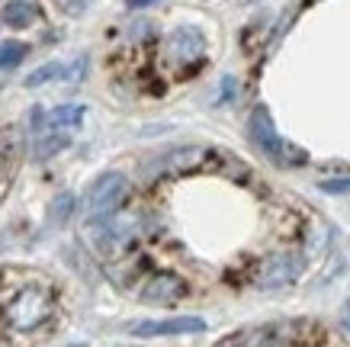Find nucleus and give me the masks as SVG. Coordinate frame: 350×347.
<instances>
[{"label": "nucleus", "instance_id": "obj_18", "mask_svg": "<svg viewBox=\"0 0 350 347\" xmlns=\"http://www.w3.org/2000/svg\"><path fill=\"white\" fill-rule=\"evenodd\" d=\"M71 347H84V344H71Z\"/></svg>", "mask_w": 350, "mask_h": 347}, {"label": "nucleus", "instance_id": "obj_14", "mask_svg": "<svg viewBox=\"0 0 350 347\" xmlns=\"http://www.w3.org/2000/svg\"><path fill=\"white\" fill-rule=\"evenodd\" d=\"M68 145V138L64 136H39L36 138V145H32V158H49V155H58L62 148Z\"/></svg>", "mask_w": 350, "mask_h": 347}, {"label": "nucleus", "instance_id": "obj_5", "mask_svg": "<svg viewBox=\"0 0 350 347\" xmlns=\"http://www.w3.org/2000/svg\"><path fill=\"white\" fill-rule=\"evenodd\" d=\"M299 270H302V257L293 251H280L264 264V270H260V286H267V290L286 286L299 277Z\"/></svg>", "mask_w": 350, "mask_h": 347}, {"label": "nucleus", "instance_id": "obj_9", "mask_svg": "<svg viewBox=\"0 0 350 347\" xmlns=\"http://www.w3.org/2000/svg\"><path fill=\"white\" fill-rule=\"evenodd\" d=\"M202 36L196 29H174L167 39V52L177 58V62H193L202 55Z\"/></svg>", "mask_w": 350, "mask_h": 347}, {"label": "nucleus", "instance_id": "obj_11", "mask_svg": "<svg viewBox=\"0 0 350 347\" xmlns=\"http://www.w3.org/2000/svg\"><path fill=\"white\" fill-rule=\"evenodd\" d=\"M84 106H77V103H64V106H55L52 113H49V126L52 129H62V126H77L81 119H84Z\"/></svg>", "mask_w": 350, "mask_h": 347}, {"label": "nucleus", "instance_id": "obj_15", "mask_svg": "<svg viewBox=\"0 0 350 347\" xmlns=\"http://www.w3.org/2000/svg\"><path fill=\"white\" fill-rule=\"evenodd\" d=\"M71 212H75V196H71V193H62L52 206V222L55 225H64V222L71 219Z\"/></svg>", "mask_w": 350, "mask_h": 347}, {"label": "nucleus", "instance_id": "obj_3", "mask_svg": "<svg viewBox=\"0 0 350 347\" xmlns=\"http://www.w3.org/2000/svg\"><path fill=\"white\" fill-rule=\"evenodd\" d=\"M49 312H52V299H49V293L29 286V290L16 293V299L7 305V322H10L13 328H20V331H29V328L42 325L45 318H49Z\"/></svg>", "mask_w": 350, "mask_h": 347}, {"label": "nucleus", "instance_id": "obj_17", "mask_svg": "<svg viewBox=\"0 0 350 347\" xmlns=\"http://www.w3.org/2000/svg\"><path fill=\"white\" fill-rule=\"evenodd\" d=\"M154 3H161V0H129L132 10H145V7H154Z\"/></svg>", "mask_w": 350, "mask_h": 347}, {"label": "nucleus", "instance_id": "obj_2", "mask_svg": "<svg viewBox=\"0 0 350 347\" xmlns=\"http://www.w3.org/2000/svg\"><path fill=\"white\" fill-rule=\"evenodd\" d=\"M247 132H251V142H254L264 155H270L273 161H280V164H289V161L302 164V161H306V151L289 148L283 138L276 136V126H273V119H270V113H267V106H257L254 113H251V119H247Z\"/></svg>", "mask_w": 350, "mask_h": 347}, {"label": "nucleus", "instance_id": "obj_13", "mask_svg": "<svg viewBox=\"0 0 350 347\" xmlns=\"http://www.w3.org/2000/svg\"><path fill=\"white\" fill-rule=\"evenodd\" d=\"M58 77H68L64 64L49 62V64H42V68H36V71L26 77V87H42V84H49V81H58Z\"/></svg>", "mask_w": 350, "mask_h": 347}, {"label": "nucleus", "instance_id": "obj_7", "mask_svg": "<svg viewBox=\"0 0 350 347\" xmlns=\"http://www.w3.org/2000/svg\"><path fill=\"white\" fill-rule=\"evenodd\" d=\"M183 293H187V283L177 274H154L148 283L142 286V299L145 303H158V305L177 303Z\"/></svg>", "mask_w": 350, "mask_h": 347}, {"label": "nucleus", "instance_id": "obj_1", "mask_svg": "<svg viewBox=\"0 0 350 347\" xmlns=\"http://www.w3.org/2000/svg\"><path fill=\"white\" fill-rule=\"evenodd\" d=\"M129 196V177L126 174H119V170H107V174H100V177L87 187L84 193V209L94 219H107L113 212L126 203Z\"/></svg>", "mask_w": 350, "mask_h": 347}, {"label": "nucleus", "instance_id": "obj_4", "mask_svg": "<svg viewBox=\"0 0 350 347\" xmlns=\"http://www.w3.org/2000/svg\"><path fill=\"white\" fill-rule=\"evenodd\" d=\"M206 331V322L200 316H177L161 322H138L132 325V335L138 337H170V335H200Z\"/></svg>", "mask_w": 350, "mask_h": 347}, {"label": "nucleus", "instance_id": "obj_6", "mask_svg": "<svg viewBox=\"0 0 350 347\" xmlns=\"http://www.w3.org/2000/svg\"><path fill=\"white\" fill-rule=\"evenodd\" d=\"M90 238H94V244L100 248V251L107 254H116L122 244L132 238V225H129L126 219H94V225H90Z\"/></svg>", "mask_w": 350, "mask_h": 347}, {"label": "nucleus", "instance_id": "obj_10", "mask_svg": "<svg viewBox=\"0 0 350 347\" xmlns=\"http://www.w3.org/2000/svg\"><path fill=\"white\" fill-rule=\"evenodd\" d=\"M0 16H3V23L13 26V29H26V26L36 23L39 10L32 7L29 0H7V3H3V10H0Z\"/></svg>", "mask_w": 350, "mask_h": 347}, {"label": "nucleus", "instance_id": "obj_8", "mask_svg": "<svg viewBox=\"0 0 350 347\" xmlns=\"http://www.w3.org/2000/svg\"><path fill=\"white\" fill-rule=\"evenodd\" d=\"M202 158H209V151L200 145H187V148H174V151H167L164 158H158V174H164V170H193L196 164H200Z\"/></svg>", "mask_w": 350, "mask_h": 347}, {"label": "nucleus", "instance_id": "obj_12", "mask_svg": "<svg viewBox=\"0 0 350 347\" xmlns=\"http://www.w3.org/2000/svg\"><path fill=\"white\" fill-rule=\"evenodd\" d=\"M29 55V49L23 42H3L0 45V71H13V68H20L23 64V58Z\"/></svg>", "mask_w": 350, "mask_h": 347}, {"label": "nucleus", "instance_id": "obj_16", "mask_svg": "<svg viewBox=\"0 0 350 347\" xmlns=\"http://www.w3.org/2000/svg\"><path fill=\"white\" fill-rule=\"evenodd\" d=\"M321 190H325V193H331V196H344V193H350V177L321 180Z\"/></svg>", "mask_w": 350, "mask_h": 347}]
</instances>
